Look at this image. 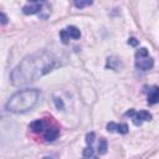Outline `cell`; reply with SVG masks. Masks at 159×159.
<instances>
[{"instance_id": "obj_11", "label": "cell", "mask_w": 159, "mask_h": 159, "mask_svg": "<svg viewBox=\"0 0 159 159\" xmlns=\"http://www.w3.org/2000/svg\"><path fill=\"white\" fill-rule=\"evenodd\" d=\"M47 125L48 124L46 123V120H43V119H36L35 122H32L30 124V129L34 133H43L45 129L47 128Z\"/></svg>"}, {"instance_id": "obj_7", "label": "cell", "mask_w": 159, "mask_h": 159, "mask_svg": "<svg viewBox=\"0 0 159 159\" xmlns=\"http://www.w3.org/2000/svg\"><path fill=\"white\" fill-rule=\"evenodd\" d=\"M42 6H43V2L41 1H30V2H26L22 7V12L25 15H34V14H39L42 11Z\"/></svg>"}, {"instance_id": "obj_3", "label": "cell", "mask_w": 159, "mask_h": 159, "mask_svg": "<svg viewBox=\"0 0 159 159\" xmlns=\"http://www.w3.org/2000/svg\"><path fill=\"white\" fill-rule=\"evenodd\" d=\"M134 65L135 68L140 71H148L154 66V60L152 56H149V52L145 47H140L139 50H137Z\"/></svg>"}, {"instance_id": "obj_18", "label": "cell", "mask_w": 159, "mask_h": 159, "mask_svg": "<svg viewBox=\"0 0 159 159\" xmlns=\"http://www.w3.org/2000/svg\"><path fill=\"white\" fill-rule=\"evenodd\" d=\"M43 159H53V158H51V157H45Z\"/></svg>"}, {"instance_id": "obj_16", "label": "cell", "mask_w": 159, "mask_h": 159, "mask_svg": "<svg viewBox=\"0 0 159 159\" xmlns=\"http://www.w3.org/2000/svg\"><path fill=\"white\" fill-rule=\"evenodd\" d=\"M0 16H1V24H2V25H5V24L7 22V17H6V15H5L4 12H1V14H0Z\"/></svg>"}, {"instance_id": "obj_15", "label": "cell", "mask_w": 159, "mask_h": 159, "mask_svg": "<svg viewBox=\"0 0 159 159\" xmlns=\"http://www.w3.org/2000/svg\"><path fill=\"white\" fill-rule=\"evenodd\" d=\"M128 45H130V46H138L139 45V41L135 37H130V39H128Z\"/></svg>"}, {"instance_id": "obj_13", "label": "cell", "mask_w": 159, "mask_h": 159, "mask_svg": "<svg viewBox=\"0 0 159 159\" xmlns=\"http://www.w3.org/2000/svg\"><path fill=\"white\" fill-rule=\"evenodd\" d=\"M107 149H108V145H107V140L104 138H99V142H98V147H97V152L98 154L103 155L107 153Z\"/></svg>"}, {"instance_id": "obj_12", "label": "cell", "mask_w": 159, "mask_h": 159, "mask_svg": "<svg viewBox=\"0 0 159 159\" xmlns=\"http://www.w3.org/2000/svg\"><path fill=\"white\" fill-rule=\"evenodd\" d=\"M120 66H122V63H120V61L118 58H116V57H108L107 58V67L117 71Z\"/></svg>"}, {"instance_id": "obj_4", "label": "cell", "mask_w": 159, "mask_h": 159, "mask_svg": "<svg viewBox=\"0 0 159 159\" xmlns=\"http://www.w3.org/2000/svg\"><path fill=\"white\" fill-rule=\"evenodd\" d=\"M125 117L132 118L134 125H142L144 122H149L152 119V114L148 111H135V109H129L124 113Z\"/></svg>"}, {"instance_id": "obj_14", "label": "cell", "mask_w": 159, "mask_h": 159, "mask_svg": "<svg viewBox=\"0 0 159 159\" xmlns=\"http://www.w3.org/2000/svg\"><path fill=\"white\" fill-rule=\"evenodd\" d=\"M91 4H92V1H76V2H75V6L82 9V7L88 6V5H91Z\"/></svg>"}, {"instance_id": "obj_1", "label": "cell", "mask_w": 159, "mask_h": 159, "mask_svg": "<svg viewBox=\"0 0 159 159\" xmlns=\"http://www.w3.org/2000/svg\"><path fill=\"white\" fill-rule=\"evenodd\" d=\"M60 66L58 58L50 51H39L26 56L10 73L14 86H22L36 81Z\"/></svg>"}, {"instance_id": "obj_9", "label": "cell", "mask_w": 159, "mask_h": 159, "mask_svg": "<svg viewBox=\"0 0 159 159\" xmlns=\"http://www.w3.org/2000/svg\"><path fill=\"white\" fill-rule=\"evenodd\" d=\"M107 130L111 133H119V134H127L128 133V125L125 123H114V122H109L107 124Z\"/></svg>"}, {"instance_id": "obj_10", "label": "cell", "mask_w": 159, "mask_h": 159, "mask_svg": "<svg viewBox=\"0 0 159 159\" xmlns=\"http://www.w3.org/2000/svg\"><path fill=\"white\" fill-rule=\"evenodd\" d=\"M147 102H148V104H150V106L159 103V87H158V86H152V87H149L148 96H147Z\"/></svg>"}, {"instance_id": "obj_5", "label": "cell", "mask_w": 159, "mask_h": 159, "mask_svg": "<svg viewBox=\"0 0 159 159\" xmlns=\"http://www.w3.org/2000/svg\"><path fill=\"white\" fill-rule=\"evenodd\" d=\"M80 37H81V31L78 27H76L73 25L67 26L60 31V39H61L62 43H65V45H67L70 40H78Z\"/></svg>"}, {"instance_id": "obj_17", "label": "cell", "mask_w": 159, "mask_h": 159, "mask_svg": "<svg viewBox=\"0 0 159 159\" xmlns=\"http://www.w3.org/2000/svg\"><path fill=\"white\" fill-rule=\"evenodd\" d=\"M55 103H56L57 108H60V106H61V108L63 109V104H62V102H61V101H58V98H55Z\"/></svg>"}, {"instance_id": "obj_8", "label": "cell", "mask_w": 159, "mask_h": 159, "mask_svg": "<svg viewBox=\"0 0 159 159\" xmlns=\"http://www.w3.org/2000/svg\"><path fill=\"white\" fill-rule=\"evenodd\" d=\"M58 135H60V128L56 127V125H53V124H48L47 128L43 132V137H45V139L47 142L56 140L58 138Z\"/></svg>"}, {"instance_id": "obj_2", "label": "cell", "mask_w": 159, "mask_h": 159, "mask_svg": "<svg viewBox=\"0 0 159 159\" xmlns=\"http://www.w3.org/2000/svg\"><path fill=\"white\" fill-rule=\"evenodd\" d=\"M40 98V91L36 88H25L14 93L6 102L5 107L11 113H25L35 107Z\"/></svg>"}, {"instance_id": "obj_6", "label": "cell", "mask_w": 159, "mask_h": 159, "mask_svg": "<svg viewBox=\"0 0 159 159\" xmlns=\"http://www.w3.org/2000/svg\"><path fill=\"white\" fill-rule=\"evenodd\" d=\"M96 139V134L93 132L88 133L86 135V143H87V148H84L83 154H82V159H98L97 155L94 154V149H93V142Z\"/></svg>"}]
</instances>
